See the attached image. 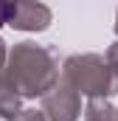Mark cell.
Wrapping results in <instances>:
<instances>
[{
	"instance_id": "8",
	"label": "cell",
	"mask_w": 118,
	"mask_h": 121,
	"mask_svg": "<svg viewBox=\"0 0 118 121\" xmlns=\"http://www.w3.org/2000/svg\"><path fill=\"white\" fill-rule=\"evenodd\" d=\"M11 121H51L45 116V110H20V116Z\"/></svg>"
},
{
	"instance_id": "3",
	"label": "cell",
	"mask_w": 118,
	"mask_h": 121,
	"mask_svg": "<svg viewBox=\"0 0 118 121\" xmlns=\"http://www.w3.org/2000/svg\"><path fill=\"white\" fill-rule=\"evenodd\" d=\"M42 110L51 121H76L82 113V93L59 76V82L42 96Z\"/></svg>"
},
{
	"instance_id": "5",
	"label": "cell",
	"mask_w": 118,
	"mask_h": 121,
	"mask_svg": "<svg viewBox=\"0 0 118 121\" xmlns=\"http://www.w3.org/2000/svg\"><path fill=\"white\" fill-rule=\"evenodd\" d=\"M20 101L23 96L14 90V85L6 79V73H0V118H17L20 116Z\"/></svg>"
},
{
	"instance_id": "4",
	"label": "cell",
	"mask_w": 118,
	"mask_h": 121,
	"mask_svg": "<svg viewBox=\"0 0 118 121\" xmlns=\"http://www.w3.org/2000/svg\"><path fill=\"white\" fill-rule=\"evenodd\" d=\"M51 20H54L51 9L39 0H14L11 3L8 26L17 31H45L51 26Z\"/></svg>"
},
{
	"instance_id": "2",
	"label": "cell",
	"mask_w": 118,
	"mask_h": 121,
	"mask_svg": "<svg viewBox=\"0 0 118 121\" xmlns=\"http://www.w3.org/2000/svg\"><path fill=\"white\" fill-rule=\"evenodd\" d=\"M62 76L87 99H101L113 93L110 65L98 54H73L62 65Z\"/></svg>"
},
{
	"instance_id": "11",
	"label": "cell",
	"mask_w": 118,
	"mask_h": 121,
	"mask_svg": "<svg viewBox=\"0 0 118 121\" xmlns=\"http://www.w3.org/2000/svg\"><path fill=\"white\" fill-rule=\"evenodd\" d=\"M115 34H118V14H115Z\"/></svg>"
},
{
	"instance_id": "1",
	"label": "cell",
	"mask_w": 118,
	"mask_h": 121,
	"mask_svg": "<svg viewBox=\"0 0 118 121\" xmlns=\"http://www.w3.org/2000/svg\"><path fill=\"white\" fill-rule=\"evenodd\" d=\"M3 73L23 99H37V96L42 99L62 76L56 59H54V51H48L42 45H34V42L14 45Z\"/></svg>"
},
{
	"instance_id": "10",
	"label": "cell",
	"mask_w": 118,
	"mask_h": 121,
	"mask_svg": "<svg viewBox=\"0 0 118 121\" xmlns=\"http://www.w3.org/2000/svg\"><path fill=\"white\" fill-rule=\"evenodd\" d=\"M6 56H8V54H6V42L0 39V73L6 70Z\"/></svg>"
},
{
	"instance_id": "9",
	"label": "cell",
	"mask_w": 118,
	"mask_h": 121,
	"mask_svg": "<svg viewBox=\"0 0 118 121\" xmlns=\"http://www.w3.org/2000/svg\"><path fill=\"white\" fill-rule=\"evenodd\" d=\"M11 3H14V0H0V26H8V17H11Z\"/></svg>"
},
{
	"instance_id": "6",
	"label": "cell",
	"mask_w": 118,
	"mask_h": 121,
	"mask_svg": "<svg viewBox=\"0 0 118 121\" xmlns=\"http://www.w3.org/2000/svg\"><path fill=\"white\" fill-rule=\"evenodd\" d=\"M84 121H118V107L107 101V96L90 99L87 110H84Z\"/></svg>"
},
{
	"instance_id": "7",
	"label": "cell",
	"mask_w": 118,
	"mask_h": 121,
	"mask_svg": "<svg viewBox=\"0 0 118 121\" xmlns=\"http://www.w3.org/2000/svg\"><path fill=\"white\" fill-rule=\"evenodd\" d=\"M107 65H110V76H113V93H118V42L110 45V51H107Z\"/></svg>"
}]
</instances>
